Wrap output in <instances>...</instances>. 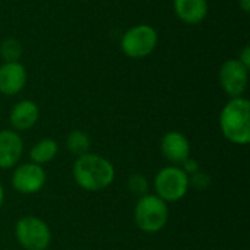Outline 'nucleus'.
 <instances>
[{"label":"nucleus","instance_id":"2","mask_svg":"<svg viewBox=\"0 0 250 250\" xmlns=\"http://www.w3.org/2000/svg\"><path fill=\"white\" fill-rule=\"evenodd\" d=\"M223 136L234 145L250 142V103L245 97L230 98L220 113Z\"/></svg>","mask_w":250,"mask_h":250},{"label":"nucleus","instance_id":"19","mask_svg":"<svg viewBox=\"0 0 250 250\" xmlns=\"http://www.w3.org/2000/svg\"><path fill=\"white\" fill-rule=\"evenodd\" d=\"M188 176H192V174H195V173H198V171H201V166H199V163L195 160V158H192V157H189L188 160H185L180 166H179Z\"/></svg>","mask_w":250,"mask_h":250},{"label":"nucleus","instance_id":"10","mask_svg":"<svg viewBox=\"0 0 250 250\" xmlns=\"http://www.w3.org/2000/svg\"><path fill=\"white\" fill-rule=\"evenodd\" d=\"M160 148L163 157L174 166H180L190 157V142L182 132L177 130L167 132L161 138Z\"/></svg>","mask_w":250,"mask_h":250},{"label":"nucleus","instance_id":"9","mask_svg":"<svg viewBox=\"0 0 250 250\" xmlns=\"http://www.w3.org/2000/svg\"><path fill=\"white\" fill-rule=\"evenodd\" d=\"M23 154V141L13 129L0 130V168L10 170L18 166Z\"/></svg>","mask_w":250,"mask_h":250},{"label":"nucleus","instance_id":"7","mask_svg":"<svg viewBox=\"0 0 250 250\" xmlns=\"http://www.w3.org/2000/svg\"><path fill=\"white\" fill-rule=\"evenodd\" d=\"M47 182V174L42 166L34 163H25L13 168L10 183L12 188L21 195L38 193Z\"/></svg>","mask_w":250,"mask_h":250},{"label":"nucleus","instance_id":"22","mask_svg":"<svg viewBox=\"0 0 250 250\" xmlns=\"http://www.w3.org/2000/svg\"><path fill=\"white\" fill-rule=\"evenodd\" d=\"M3 202H4V189H3V185L0 183V208L3 207Z\"/></svg>","mask_w":250,"mask_h":250},{"label":"nucleus","instance_id":"20","mask_svg":"<svg viewBox=\"0 0 250 250\" xmlns=\"http://www.w3.org/2000/svg\"><path fill=\"white\" fill-rule=\"evenodd\" d=\"M242 64H245L248 69L250 67V47L249 45H245L243 47V50L240 51V54H239V59H237Z\"/></svg>","mask_w":250,"mask_h":250},{"label":"nucleus","instance_id":"8","mask_svg":"<svg viewBox=\"0 0 250 250\" xmlns=\"http://www.w3.org/2000/svg\"><path fill=\"white\" fill-rule=\"evenodd\" d=\"M249 81V69L237 59H230L220 67V85L230 97H243Z\"/></svg>","mask_w":250,"mask_h":250},{"label":"nucleus","instance_id":"11","mask_svg":"<svg viewBox=\"0 0 250 250\" xmlns=\"http://www.w3.org/2000/svg\"><path fill=\"white\" fill-rule=\"evenodd\" d=\"M28 81V73L21 62H7L0 66V94L16 95L19 94Z\"/></svg>","mask_w":250,"mask_h":250},{"label":"nucleus","instance_id":"14","mask_svg":"<svg viewBox=\"0 0 250 250\" xmlns=\"http://www.w3.org/2000/svg\"><path fill=\"white\" fill-rule=\"evenodd\" d=\"M57 152H59V144L54 139L45 138L32 145V148L29 149V158H31V163L42 166V164L53 161Z\"/></svg>","mask_w":250,"mask_h":250},{"label":"nucleus","instance_id":"5","mask_svg":"<svg viewBox=\"0 0 250 250\" xmlns=\"http://www.w3.org/2000/svg\"><path fill=\"white\" fill-rule=\"evenodd\" d=\"M15 237L23 250H47L51 245V230L48 224L34 215L18 220Z\"/></svg>","mask_w":250,"mask_h":250},{"label":"nucleus","instance_id":"13","mask_svg":"<svg viewBox=\"0 0 250 250\" xmlns=\"http://www.w3.org/2000/svg\"><path fill=\"white\" fill-rule=\"evenodd\" d=\"M173 7L176 16L188 25H198L208 15L207 0H173Z\"/></svg>","mask_w":250,"mask_h":250},{"label":"nucleus","instance_id":"4","mask_svg":"<svg viewBox=\"0 0 250 250\" xmlns=\"http://www.w3.org/2000/svg\"><path fill=\"white\" fill-rule=\"evenodd\" d=\"M154 189L155 195L164 202H177L189 192V176L179 166L164 167L155 174Z\"/></svg>","mask_w":250,"mask_h":250},{"label":"nucleus","instance_id":"3","mask_svg":"<svg viewBox=\"0 0 250 250\" xmlns=\"http://www.w3.org/2000/svg\"><path fill=\"white\" fill-rule=\"evenodd\" d=\"M168 204L158 198L155 193L141 196L135 205L133 220L136 227L148 234L161 231L168 223Z\"/></svg>","mask_w":250,"mask_h":250},{"label":"nucleus","instance_id":"1","mask_svg":"<svg viewBox=\"0 0 250 250\" xmlns=\"http://www.w3.org/2000/svg\"><path fill=\"white\" fill-rule=\"evenodd\" d=\"M72 174L75 183L86 192H101L116 179L114 166L98 154H83L73 163Z\"/></svg>","mask_w":250,"mask_h":250},{"label":"nucleus","instance_id":"6","mask_svg":"<svg viewBox=\"0 0 250 250\" xmlns=\"http://www.w3.org/2000/svg\"><path fill=\"white\" fill-rule=\"evenodd\" d=\"M158 42V34L154 26L141 23L129 28L120 41L122 51L130 59H144L149 56Z\"/></svg>","mask_w":250,"mask_h":250},{"label":"nucleus","instance_id":"17","mask_svg":"<svg viewBox=\"0 0 250 250\" xmlns=\"http://www.w3.org/2000/svg\"><path fill=\"white\" fill-rule=\"evenodd\" d=\"M127 189H129L130 193H133V195L141 198V196L148 193V189H149L148 179L144 174H133L127 180Z\"/></svg>","mask_w":250,"mask_h":250},{"label":"nucleus","instance_id":"18","mask_svg":"<svg viewBox=\"0 0 250 250\" xmlns=\"http://www.w3.org/2000/svg\"><path fill=\"white\" fill-rule=\"evenodd\" d=\"M211 183H212V179L208 173L198 171V173L189 176V188H193L195 190L204 192L211 186Z\"/></svg>","mask_w":250,"mask_h":250},{"label":"nucleus","instance_id":"12","mask_svg":"<svg viewBox=\"0 0 250 250\" xmlns=\"http://www.w3.org/2000/svg\"><path fill=\"white\" fill-rule=\"evenodd\" d=\"M40 120V108L37 103L31 100L18 101L9 114V122L16 132H23L32 129Z\"/></svg>","mask_w":250,"mask_h":250},{"label":"nucleus","instance_id":"15","mask_svg":"<svg viewBox=\"0 0 250 250\" xmlns=\"http://www.w3.org/2000/svg\"><path fill=\"white\" fill-rule=\"evenodd\" d=\"M66 148L70 154L81 157L89 152L91 139L86 132L83 130H72L66 138Z\"/></svg>","mask_w":250,"mask_h":250},{"label":"nucleus","instance_id":"21","mask_svg":"<svg viewBox=\"0 0 250 250\" xmlns=\"http://www.w3.org/2000/svg\"><path fill=\"white\" fill-rule=\"evenodd\" d=\"M239 6L245 13L250 12V0H239Z\"/></svg>","mask_w":250,"mask_h":250},{"label":"nucleus","instance_id":"16","mask_svg":"<svg viewBox=\"0 0 250 250\" xmlns=\"http://www.w3.org/2000/svg\"><path fill=\"white\" fill-rule=\"evenodd\" d=\"M0 56L4 60V63L7 62H19L21 56H22V44L19 40L16 38H6L1 41L0 44Z\"/></svg>","mask_w":250,"mask_h":250}]
</instances>
